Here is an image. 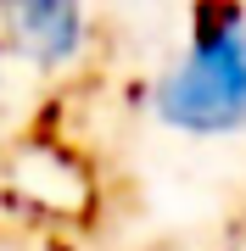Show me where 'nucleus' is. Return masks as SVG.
<instances>
[{
  "instance_id": "obj_1",
  "label": "nucleus",
  "mask_w": 246,
  "mask_h": 251,
  "mask_svg": "<svg viewBox=\"0 0 246 251\" xmlns=\"http://www.w3.org/2000/svg\"><path fill=\"white\" fill-rule=\"evenodd\" d=\"M151 123L185 140L246 134V6H196L185 45L146 90Z\"/></svg>"
},
{
  "instance_id": "obj_2",
  "label": "nucleus",
  "mask_w": 246,
  "mask_h": 251,
  "mask_svg": "<svg viewBox=\"0 0 246 251\" xmlns=\"http://www.w3.org/2000/svg\"><path fill=\"white\" fill-rule=\"evenodd\" d=\"M0 45L6 62L34 73H67L90 56V11L73 0H11L0 6Z\"/></svg>"
},
{
  "instance_id": "obj_3",
  "label": "nucleus",
  "mask_w": 246,
  "mask_h": 251,
  "mask_svg": "<svg viewBox=\"0 0 246 251\" xmlns=\"http://www.w3.org/2000/svg\"><path fill=\"white\" fill-rule=\"evenodd\" d=\"M0 95H6V45H0Z\"/></svg>"
}]
</instances>
